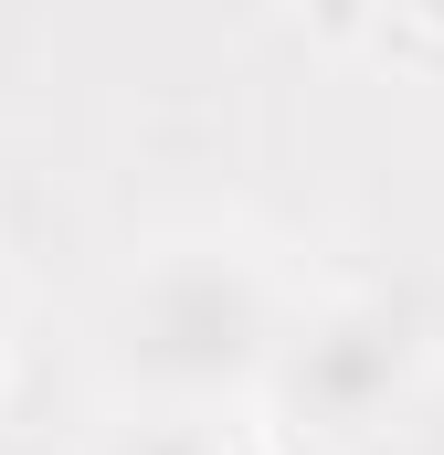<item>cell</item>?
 I'll return each mask as SVG.
<instances>
[{"label":"cell","mask_w":444,"mask_h":455,"mask_svg":"<svg viewBox=\"0 0 444 455\" xmlns=\"http://www.w3.org/2000/svg\"><path fill=\"white\" fill-rule=\"evenodd\" d=\"M360 11H370V0H318V32H329V43H349V32H360Z\"/></svg>","instance_id":"cell-1"},{"label":"cell","mask_w":444,"mask_h":455,"mask_svg":"<svg viewBox=\"0 0 444 455\" xmlns=\"http://www.w3.org/2000/svg\"><path fill=\"white\" fill-rule=\"evenodd\" d=\"M402 11H413V21H424V32L444 43V0H402Z\"/></svg>","instance_id":"cell-2"},{"label":"cell","mask_w":444,"mask_h":455,"mask_svg":"<svg viewBox=\"0 0 444 455\" xmlns=\"http://www.w3.org/2000/svg\"><path fill=\"white\" fill-rule=\"evenodd\" d=\"M233 455H265V445H233Z\"/></svg>","instance_id":"cell-3"}]
</instances>
